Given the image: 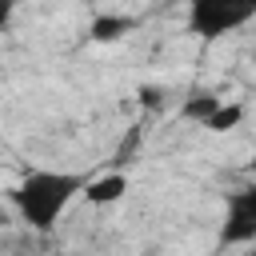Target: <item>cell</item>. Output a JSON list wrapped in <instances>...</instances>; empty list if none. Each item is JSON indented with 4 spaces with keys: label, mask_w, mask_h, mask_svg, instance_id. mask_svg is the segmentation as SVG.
Here are the masks:
<instances>
[{
    "label": "cell",
    "mask_w": 256,
    "mask_h": 256,
    "mask_svg": "<svg viewBox=\"0 0 256 256\" xmlns=\"http://www.w3.org/2000/svg\"><path fill=\"white\" fill-rule=\"evenodd\" d=\"M88 180L76 172H28L16 188H12V204L20 212V220L36 232H52L56 220L64 216V208L76 200V192H84Z\"/></svg>",
    "instance_id": "1"
},
{
    "label": "cell",
    "mask_w": 256,
    "mask_h": 256,
    "mask_svg": "<svg viewBox=\"0 0 256 256\" xmlns=\"http://www.w3.org/2000/svg\"><path fill=\"white\" fill-rule=\"evenodd\" d=\"M256 16V4H236V0H196L188 8V28L200 40H220L236 28H244Z\"/></svg>",
    "instance_id": "2"
},
{
    "label": "cell",
    "mask_w": 256,
    "mask_h": 256,
    "mask_svg": "<svg viewBox=\"0 0 256 256\" xmlns=\"http://www.w3.org/2000/svg\"><path fill=\"white\" fill-rule=\"evenodd\" d=\"M252 240H256V184L224 196V224H220V244L236 248Z\"/></svg>",
    "instance_id": "3"
},
{
    "label": "cell",
    "mask_w": 256,
    "mask_h": 256,
    "mask_svg": "<svg viewBox=\"0 0 256 256\" xmlns=\"http://www.w3.org/2000/svg\"><path fill=\"white\" fill-rule=\"evenodd\" d=\"M128 192V176L124 172H108V176H100V180H92L88 188H84V200L88 204H112V200H120Z\"/></svg>",
    "instance_id": "4"
},
{
    "label": "cell",
    "mask_w": 256,
    "mask_h": 256,
    "mask_svg": "<svg viewBox=\"0 0 256 256\" xmlns=\"http://www.w3.org/2000/svg\"><path fill=\"white\" fill-rule=\"evenodd\" d=\"M220 108H224V100H220L216 92H196V96H188V100H184L180 116H184V120H196V124H208Z\"/></svg>",
    "instance_id": "5"
},
{
    "label": "cell",
    "mask_w": 256,
    "mask_h": 256,
    "mask_svg": "<svg viewBox=\"0 0 256 256\" xmlns=\"http://www.w3.org/2000/svg\"><path fill=\"white\" fill-rule=\"evenodd\" d=\"M132 28H136L132 16H96L92 28H88V36H92L96 44H108V40H120L124 32H132Z\"/></svg>",
    "instance_id": "6"
},
{
    "label": "cell",
    "mask_w": 256,
    "mask_h": 256,
    "mask_svg": "<svg viewBox=\"0 0 256 256\" xmlns=\"http://www.w3.org/2000/svg\"><path fill=\"white\" fill-rule=\"evenodd\" d=\"M240 120H244V108H240V104H224V108H220L204 128H208V132H232Z\"/></svg>",
    "instance_id": "7"
},
{
    "label": "cell",
    "mask_w": 256,
    "mask_h": 256,
    "mask_svg": "<svg viewBox=\"0 0 256 256\" xmlns=\"http://www.w3.org/2000/svg\"><path fill=\"white\" fill-rule=\"evenodd\" d=\"M140 104H144L148 112H164L168 92H164V88H156V84H144V88H140Z\"/></svg>",
    "instance_id": "8"
},
{
    "label": "cell",
    "mask_w": 256,
    "mask_h": 256,
    "mask_svg": "<svg viewBox=\"0 0 256 256\" xmlns=\"http://www.w3.org/2000/svg\"><path fill=\"white\" fill-rule=\"evenodd\" d=\"M8 20H12V4H8V0H0V28H4Z\"/></svg>",
    "instance_id": "9"
},
{
    "label": "cell",
    "mask_w": 256,
    "mask_h": 256,
    "mask_svg": "<svg viewBox=\"0 0 256 256\" xmlns=\"http://www.w3.org/2000/svg\"><path fill=\"white\" fill-rule=\"evenodd\" d=\"M0 228H8V212L4 208H0Z\"/></svg>",
    "instance_id": "10"
},
{
    "label": "cell",
    "mask_w": 256,
    "mask_h": 256,
    "mask_svg": "<svg viewBox=\"0 0 256 256\" xmlns=\"http://www.w3.org/2000/svg\"><path fill=\"white\" fill-rule=\"evenodd\" d=\"M248 172H252V176H256V152H252V160H248Z\"/></svg>",
    "instance_id": "11"
},
{
    "label": "cell",
    "mask_w": 256,
    "mask_h": 256,
    "mask_svg": "<svg viewBox=\"0 0 256 256\" xmlns=\"http://www.w3.org/2000/svg\"><path fill=\"white\" fill-rule=\"evenodd\" d=\"M248 256H256V248H252V252H248Z\"/></svg>",
    "instance_id": "12"
}]
</instances>
